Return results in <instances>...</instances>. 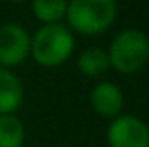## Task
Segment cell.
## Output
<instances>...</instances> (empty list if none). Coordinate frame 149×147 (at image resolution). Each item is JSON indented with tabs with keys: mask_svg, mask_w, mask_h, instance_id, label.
Masks as SVG:
<instances>
[{
	"mask_svg": "<svg viewBox=\"0 0 149 147\" xmlns=\"http://www.w3.org/2000/svg\"><path fill=\"white\" fill-rule=\"evenodd\" d=\"M74 45V34L64 25H42L30 38V55L40 66L57 68L70 59Z\"/></svg>",
	"mask_w": 149,
	"mask_h": 147,
	"instance_id": "1",
	"label": "cell"
},
{
	"mask_svg": "<svg viewBox=\"0 0 149 147\" xmlns=\"http://www.w3.org/2000/svg\"><path fill=\"white\" fill-rule=\"evenodd\" d=\"M117 17L115 0H70L66 8V21L72 30L87 36L108 30Z\"/></svg>",
	"mask_w": 149,
	"mask_h": 147,
	"instance_id": "2",
	"label": "cell"
},
{
	"mask_svg": "<svg viewBox=\"0 0 149 147\" xmlns=\"http://www.w3.org/2000/svg\"><path fill=\"white\" fill-rule=\"evenodd\" d=\"M109 66L121 74L140 72L149 60V38L140 28H125L109 44Z\"/></svg>",
	"mask_w": 149,
	"mask_h": 147,
	"instance_id": "3",
	"label": "cell"
},
{
	"mask_svg": "<svg viewBox=\"0 0 149 147\" xmlns=\"http://www.w3.org/2000/svg\"><path fill=\"white\" fill-rule=\"evenodd\" d=\"M109 147H149V126L136 115H119L108 126Z\"/></svg>",
	"mask_w": 149,
	"mask_h": 147,
	"instance_id": "4",
	"label": "cell"
},
{
	"mask_svg": "<svg viewBox=\"0 0 149 147\" xmlns=\"http://www.w3.org/2000/svg\"><path fill=\"white\" fill-rule=\"evenodd\" d=\"M30 55V36L19 25H0V68L11 70Z\"/></svg>",
	"mask_w": 149,
	"mask_h": 147,
	"instance_id": "5",
	"label": "cell"
},
{
	"mask_svg": "<svg viewBox=\"0 0 149 147\" xmlns=\"http://www.w3.org/2000/svg\"><path fill=\"white\" fill-rule=\"evenodd\" d=\"M89 100H91V107L95 110V113H98L100 117H106V119L119 117L125 106L123 91L115 83H109V81L96 83L95 89L91 91Z\"/></svg>",
	"mask_w": 149,
	"mask_h": 147,
	"instance_id": "6",
	"label": "cell"
},
{
	"mask_svg": "<svg viewBox=\"0 0 149 147\" xmlns=\"http://www.w3.org/2000/svg\"><path fill=\"white\" fill-rule=\"evenodd\" d=\"M25 89L17 76L8 68H0V115H10L21 107Z\"/></svg>",
	"mask_w": 149,
	"mask_h": 147,
	"instance_id": "7",
	"label": "cell"
},
{
	"mask_svg": "<svg viewBox=\"0 0 149 147\" xmlns=\"http://www.w3.org/2000/svg\"><path fill=\"white\" fill-rule=\"evenodd\" d=\"M77 68L83 76L87 77H98L104 72H108L109 68V59H108V51L100 47H89L77 59Z\"/></svg>",
	"mask_w": 149,
	"mask_h": 147,
	"instance_id": "8",
	"label": "cell"
},
{
	"mask_svg": "<svg viewBox=\"0 0 149 147\" xmlns=\"http://www.w3.org/2000/svg\"><path fill=\"white\" fill-rule=\"evenodd\" d=\"M25 125L15 113L0 115V147H25Z\"/></svg>",
	"mask_w": 149,
	"mask_h": 147,
	"instance_id": "9",
	"label": "cell"
},
{
	"mask_svg": "<svg viewBox=\"0 0 149 147\" xmlns=\"http://www.w3.org/2000/svg\"><path fill=\"white\" fill-rule=\"evenodd\" d=\"M68 0H32V13L44 25H55L66 17Z\"/></svg>",
	"mask_w": 149,
	"mask_h": 147,
	"instance_id": "10",
	"label": "cell"
},
{
	"mask_svg": "<svg viewBox=\"0 0 149 147\" xmlns=\"http://www.w3.org/2000/svg\"><path fill=\"white\" fill-rule=\"evenodd\" d=\"M11 2H25V0H11Z\"/></svg>",
	"mask_w": 149,
	"mask_h": 147,
	"instance_id": "11",
	"label": "cell"
}]
</instances>
